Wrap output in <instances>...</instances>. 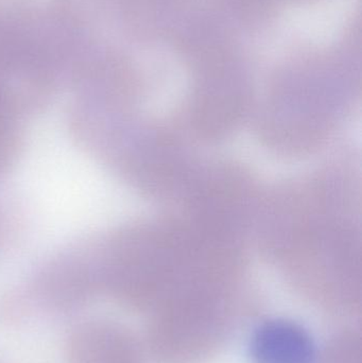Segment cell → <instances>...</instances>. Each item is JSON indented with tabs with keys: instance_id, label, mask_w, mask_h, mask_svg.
I'll list each match as a JSON object with an SVG mask.
<instances>
[{
	"instance_id": "7a4b0ae2",
	"label": "cell",
	"mask_w": 362,
	"mask_h": 363,
	"mask_svg": "<svg viewBox=\"0 0 362 363\" xmlns=\"http://www.w3.org/2000/svg\"><path fill=\"white\" fill-rule=\"evenodd\" d=\"M32 162L30 187L40 206L51 216L67 223L82 221L87 206L99 202V174L76 153L63 150H45ZM83 222V221H82Z\"/></svg>"
},
{
	"instance_id": "5b68a950",
	"label": "cell",
	"mask_w": 362,
	"mask_h": 363,
	"mask_svg": "<svg viewBox=\"0 0 362 363\" xmlns=\"http://www.w3.org/2000/svg\"><path fill=\"white\" fill-rule=\"evenodd\" d=\"M361 347V333L349 328L332 337L314 363H362Z\"/></svg>"
},
{
	"instance_id": "277c9868",
	"label": "cell",
	"mask_w": 362,
	"mask_h": 363,
	"mask_svg": "<svg viewBox=\"0 0 362 363\" xmlns=\"http://www.w3.org/2000/svg\"><path fill=\"white\" fill-rule=\"evenodd\" d=\"M249 352L253 363H314L317 356L310 333L287 319H270L257 326Z\"/></svg>"
},
{
	"instance_id": "3957f363",
	"label": "cell",
	"mask_w": 362,
	"mask_h": 363,
	"mask_svg": "<svg viewBox=\"0 0 362 363\" xmlns=\"http://www.w3.org/2000/svg\"><path fill=\"white\" fill-rule=\"evenodd\" d=\"M69 363H142V343L133 333L110 322L78 326L66 347Z\"/></svg>"
},
{
	"instance_id": "6da1fadb",
	"label": "cell",
	"mask_w": 362,
	"mask_h": 363,
	"mask_svg": "<svg viewBox=\"0 0 362 363\" xmlns=\"http://www.w3.org/2000/svg\"><path fill=\"white\" fill-rule=\"evenodd\" d=\"M247 319L232 292L189 294L151 313L146 347L159 363H205Z\"/></svg>"
}]
</instances>
